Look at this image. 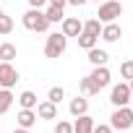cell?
<instances>
[{
	"label": "cell",
	"mask_w": 133,
	"mask_h": 133,
	"mask_svg": "<svg viewBox=\"0 0 133 133\" xmlns=\"http://www.w3.org/2000/svg\"><path fill=\"white\" fill-rule=\"evenodd\" d=\"M50 5H52V8H65V5H68V0H50Z\"/></svg>",
	"instance_id": "cell-27"
},
{
	"label": "cell",
	"mask_w": 133,
	"mask_h": 133,
	"mask_svg": "<svg viewBox=\"0 0 133 133\" xmlns=\"http://www.w3.org/2000/svg\"><path fill=\"white\" fill-rule=\"evenodd\" d=\"M16 120H18V128H26V130H29V128L37 123V112H34V110H24V107H21V112H18V117H16Z\"/></svg>",
	"instance_id": "cell-14"
},
{
	"label": "cell",
	"mask_w": 133,
	"mask_h": 133,
	"mask_svg": "<svg viewBox=\"0 0 133 133\" xmlns=\"http://www.w3.org/2000/svg\"><path fill=\"white\" fill-rule=\"evenodd\" d=\"M13 133H29V130H26V128H16Z\"/></svg>",
	"instance_id": "cell-30"
},
{
	"label": "cell",
	"mask_w": 133,
	"mask_h": 133,
	"mask_svg": "<svg viewBox=\"0 0 133 133\" xmlns=\"http://www.w3.org/2000/svg\"><path fill=\"white\" fill-rule=\"evenodd\" d=\"M128 86H130V94H133V78H130V81H128Z\"/></svg>",
	"instance_id": "cell-31"
},
{
	"label": "cell",
	"mask_w": 133,
	"mask_h": 133,
	"mask_svg": "<svg viewBox=\"0 0 133 133\" xmlns=\"http://www.w3.org/2000/svg\"><path fill=\"white\" fill-rule=\"evenodd\" d=\"M34 112H37V117H42V120H55V117H57V104H52L50 99H44V102H37Z\"/></svg>",
	"instance_id": "cell-8"
},
{
	"label": "cell",
	"mask_w": 133,
	"mask_h": 133,
	"mask_svg": "<svg viewBox=\"0 0 133 133\" xmlns=\"http://www.w3.org/2000/svg\"><path fill=\"white\" fill-rule=\"evenodd\" d=\"M44 16H47V21H50V24H57V21H63V18H65L63 8H52V5L44 11Z\"/></svg>",
	"instance_id": "cell-21"
},
{
	"label": "cell",
	"mask_w": 133,
	"mask_h": 133,
	"mask_svg": "<svg viewBox=\"0 0 133 133\" xmlns=\"http://www.w3.org/2000/svg\"><path fill=\"white\" fill-rule=\"evenodd\" d=\"M65 47H68V37H65L63 31H55L44 42V57H60L65 52Z\"/></svg>",
	"instance_id": "cell-2"
},
{
	"label": "cell",
	"mask_w": 133,
	"mask_h": 133,
	"mask_svg": "<svg viewBox=\"0 0 133 133\" xmlns=\"http://www.w3.org/2000/svg\"><path fill=\"white\" fill-rule=\"evenodd\" d=\"M110 125L115 128V130H128L130 125H133V110L125 104V107H117L115 112H112V117H110Z\"/></svg>",
	"instance_id": "cell-4"
},
{
	"label": "cell",
	"mask_w": 133,
	"mask_h": 133,
	"mask_svg": "<svg viewBox=\"0 0 133 133\" xmlns=\"http://www.w3.org/2000/svg\"><path fill=\"white\" fill-rule=\"evenodd\" d=\"M102 26H104V24H102L99 18H89V21L84 24V31H89V34L99 37V34H102Z\"/></svg>",
	"instance_id": "cell-20"
},
{
	"label": "cell",
	"mask_w": 133,
	"mask_h": 133,
	"mask_svg": "<svg viewBox=\"0 0 133 133\" xmlns=\"http://www.w3.org/2000/svg\"><path fill=\"white\" fill-rule=\"evenodd\" d=\"M86 52H89L86 60H89L91 65H107V60H110V55H107L104 50H99V47H91V50H86Z\"/></svg>",
	"instance_id": "cell-13"
},
{
	"label": "cell",
	"mask_w": 133,
	"mask_h": 133,
	"mask_svg": "<svg viewBox=\"0 0 133 133\" xmlns=\"http://www.w3.org/2000/svg\"><path fill=\"white\" fill-rule=\"evenodd\" d=\"M55 133H73V123H68V120H57Z\"/></svg>",
	"instance_id": "cell-25"
},
{
	"label": "cell",
	"mask_w": 133,
	"mask_h": 133,
	"mask_svg": "<svg viewBox=\"0 0 133 133\" xmlns=\"http://www.w3.org/2000/svg\"><path fill=\"white\" fill-rule=\"evenodd\" d=\"M104 42H117L120 37H123V29H120V24H115V21H110V24H104L102 26V34H99Z\"/></svg>",
	"instance_id": "cell-9"
},
{
	"label": "cell",
	"mask_w": 133,
	"mask_h": 133,
	"mask_svg": "<svg viewBox=\"0 0 133 133\" xmlns=\"http://www.w3.org/2000/svg\"><path fill=\"white\" fill-rule=\"evenodd\" d=\"M78 89H81V94H84V97H94V94H99V89L91 84V78H89V76L78 81Z\"/></svg>",
	"instance_id": "cell-18"
},
{
	"label": "cell",
	"mask_w": 133,
	"mask_h": 133,
	"mask_svg": "<svg viewBox=\"0 0 133 133\" xmlns=\"http://www.w3.org/2000/svg\"><path fill=\"white\" fill-rule=\"evenodd\" d=\"M120 76H123V78H128V81L133 78V60H125V63L120 65Z\"/></svg>",
	"instance_id": "cell-24"
},
{
	"label": "cell",
	"mask_w": 133,
	"mask_h": 133,
	"mask_svg": "<svg viewBox=\"0 0 133 133\" xmlns=\"http://www.w3.org/2000/svg\"><path fill=\"white\" fill-rule=\"evenodd\" d=\"M0 16H3V8H0Z\"/></svg>",
	"instance_id": "cell-33"
},
{
	"label": "cell",
	"mask_w": 133,
	"mask_h": 133,
	"mask_svg": "<svg viewBox=\"0 0 133 133\" xmlns=\"http://www.w3.org/2000/svg\"><path fill=\"white\" fill-rule=\"evenodd\" d=\"M97 16H99V21H102V24L117 21V16H123V5H120V0H102Z\"/></svg>",
	"instance_id": "cell-3"
},
{
	"label": "cell",
	"mask_w": 133,
	"mask_h": 133,
	"mask_svg": "<svg viewBox=\"0 0 133 133\" xmlns=\"http://www.w3.org/2000/svg\"><path fill=\"white\" fill-rule=\"evenodd\" d=\"M63 97H65V89H63V86H52V89L47 91V99H50L52 104H60Z\"/></svg>",
	"instance_id": "cell-23"
},
{
	"label": "cell",
	"mask_w": 133,
	"mask_h": 133,
	"mask_svg": "<svg viewBox=\"0 0 133 133\" xmlns=\"http://www.w3.org/2000/svg\"><path fill=\"white\" fill-rule=\"evenodd\" d=\"M68 110H71V115H73V117H78V115H86V112H89V99H84V97H76V99H71Z\"/></svg>",
	"instance_id": "cell-11"
},
{
	"label": "cell",
	"mask_w": 133,
	"mask_h": 133,
	"mask_svg": "<svg viewBox=\"0 0 133 133\" xmlns=\"http://www.w3.org/2000/svg\"><path fill=\"white\" fill-rule=\"evenodd\" d=\"M11 31H13V18L8 13H3V16H0V37H5Z\"/></svg>",
	"instance_id": "cell-22"
},
{
	"label": "cell",
	"mask_w": 133,
	"mask_h": 133,
	"mask_svg": "<svg viewBox=\"0 0 133 133\" xmlns=\"http://www.w3.org/2000/svg\"><path fill=\"white\" fill-rule=\"evenodd\" d=\"M76 39H78V47H81V50H91V47H97V39H99V37H94V34H89V31H81Z\"/></svg>",
	"instance_id": "cell-15"
},
{
	"label": "cell",
	"mask_w": 133,
	"mask_h": 133,
	"mask_svg": "<svg viewBox=\"0 0 133 133\" xmlns=\"http://www.w3.org/2000/svg\"><path fill=\"white\" fill-rule=\"evenodd\" d=\"M81 31H84V24H81L76 16L63 18V34H65V37H78Z\"/></svg>",
	"instance_id": "cell-10"
},
{
	"label": "cell",
	"mask_w": 133,
	"mask_h": 133,
	"mask_svg": "<svg viewBox=\"0 0 133 133\" xmlns=\"http://www.w3.org/2000/svg\"><path fill=\"white\" fill-rule=\"evenodd\" d=\"M89 0H68V5H76V8H81V5H86Z\"/></svg>",
	"instance_id": "cell-28"
},
{
	"label": "cell",
	"mask_w": 133,
	"mask_h": 133,
	"mask_svg": "<svg viewBox=\"0 0 133 133\" xmlns=\"http://www.w3.org/2000/svg\"><path fill=\"white\" fill-rule=\"evenodd\" d=\"M91 130H94V117L78 115V120L73 123V133H91Z\"/></svg>",
	"instance_id": "cell-12"
},
{
	"label": "cell",
	"mask_w": 133,
	"mask_h": 133,
	"mask_svg": "<svg viewBox=\"0 0 133 133\" xmlns=\"http://www.w3.org/2000/svg\"><path fill=\"white\" fill-rule=\"evenodd\" d=\"M18 104H21L24 110H34V107H37V94H34V91H24V94L18 97Z\"/></svg>",
	"instance_id": "cell-19"
},
{
	"label": "cell",
	"mask_w": 133,
	"mask_h": 133,
	"mask_svg": "<svg viewBox=\"0 0 133 133\" xmlns=\"http://www.w3.org/2000/svg\"><path fill=\"white\" fill-rule=\"evenodd\" d=\"M16 81H18V71L13 68L11 63L0 60V86H3V89H13Z\"/></svg>",
	"instance_id": "cell-6"
},
{
	"label": "cell",
	"mask_w": 133,
	"mask_h": 133,
	"mask_svg": "<svg viewBox=\"0 0 133 133\" xmlns=\"http://www.w3.org/2000/svg\"><path fill=\"white\" fill-rule=\"evenodd\" d=\"M130 86L128 84H115L112 86V91H110V102L115 104V107H125L128 102H130Z\"/></svg>",
	"instance_id": "cell-5"
},
{
	"label": "cell",
	"mask_w": 133,
	"mask_h": 133,
	"mask_svg": "<svg viewBox=\"0 0 133 133\" xmlns=\"http://www.w3.org/2000/svg\"><path fill=\"white\" fill-rule=\"evenodd\" d=\"M13 94H11V89H0V115H5L8 110H11V104H13Z\"/></svg>",
	"instance_id": "cell-16"
},
{
	"label": "cell",
	"mask_w": 133,
	"mask_h": 133,
	"mask_svg": "<svg viewBox=\"0 0 133 133\" xmlns=\"http://www.w3.org/2000/svg\"><path fill=\"white\" fill-rule=\"evenodd\" d=\"M21 21H24V26L29 31H47L50 29V21H47V16H44L42 8H29Z\"/></svg>",
	"instance_id": "cell-1"
},
{
	"label": "cell",
	"mask_w": 133,
	"mask_h": 133,
	"mask_svg": "<svg viewBox=\"0 0 133 133\" xmlns=\"http://www.w3.org/2000/svg\"><path fill=\"white\" fill-rule=\"evenodd\" d=\"M94 3H102V0H94Z\"/></svg>",
	"instance_id": "cell-32"
},
{
	"label": "cell",
	"mask_w": 133,
	"mask_h": 133,
	"mask_svg": "<svg viewBox=\"0 0 133 133\" xmlns=\"http://www.w3.org/2000/svg\"><path fill=\"white\" fill-rule=\"evenodd\" d=\"M44 3H47V0H29V5H31V8H42Z\"/></svg>",
	"instance_id": "cell-29"
},
{
	"label": "cell",
	"mask_w": 133,
	"mask_h": 133,
	"mask_svg": "<svg viewBox=\"0 0 133 133\" xmlns=\"http://www.w3.org/2000/svg\"><path fill=\"white\" fill-rule=\"evenodd\" d=\"M13 57H16V44L3 42V44H0V60H3V63H11Z\"/></svg>",
	"instance_id": "cell-17"
},
{
	"label": "cell",
	"mask_w": 133,
	"mask_h": 133,
	"mask_svg": "<svg viewBox=\"0 0 133 133\" xmlns=\"http://www.w3.org/2000/svg\"><path fill=\"white\" fill-rule=\"evenodd\" d=\"M89 78H91V84H94L97 89H104L112 76H110V68H107V65H94V71H91Z\"/></svg>",
	"instance_id": "cell-7"
},
{
	"label": "cell",
	"mask_w": 133,
	"mask_h": 133,
	"mask_svg": "<svg viewBox=\"0 0 133 133\" xmlns=\"http://www.w3.org/2000/svg\"><path fill=\"white\" fill-rule=\"evenodd\" d=\"M91 133H112V125H104V123H99V125H94V130Z\"/></svg>",
	"instance_id": "cell-26"
}]
</instances>
